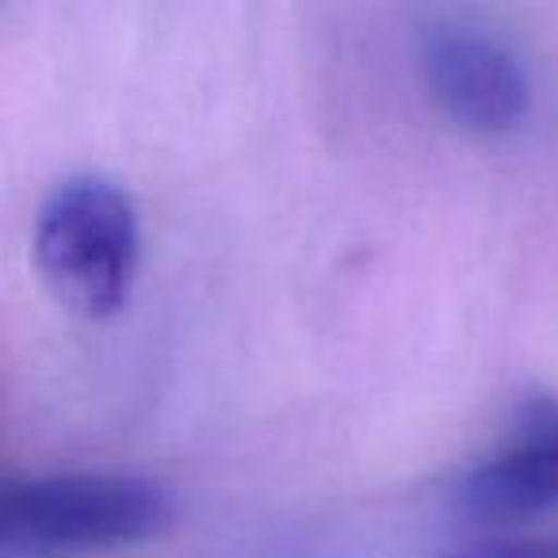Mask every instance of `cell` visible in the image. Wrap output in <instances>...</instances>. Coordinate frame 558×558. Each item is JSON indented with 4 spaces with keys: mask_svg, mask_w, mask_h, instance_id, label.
Returning <instances> with one entry per match:
<instances>
[{
    "mask_svg": "<svg viewBox=\"0 0 558 558\" xmlns=\"http://www.w3.org/2000/svg\"><path fill=\"white\" fill-rule=\"evenodd\" d=\"M169 520V489L142 474H20L0 486V558L111 555L146 543Z\"/></svg>",
    "mask_w": 558,
    "mask_h": 558,
    "instance_id": "1",
    "label": "cell"
},
{
    "mask_svg": "<svg viewBox=\"0 0 558 558\" xmlns=\"http://www.w3.org/2000/svg\"><path fill=\"white\" fill-rule=\"evenodd\" d=\"M35 268L47 291L81 318H111L138 279L142 222L131 192L104 172L58 180L35 215Z\"/></svg>",
    "mask_w": 558,
    "mask_h": 558,
    "instance_id": "2",
    "label": "cell"
},
{
    "mask_svg": "<svg viewBox=\"0 0 558 558\" xmlns=\"http://www.w3.org/2000/svg\"><path fill=\"white\" fill-rule=\"evenodd\" d=\"M417 73L425 93L459 131L497 138L532 111V77L509 39L471 16H428L417 27Z\"/></svg>",
    "mask_w": 558,
    "mask_h": 558,
    "instance_id": "3",
    "label": "cell"
},
{
    "mask_svg": "<svg viewBox=\"0 0 558 558\" xmlns=\"http://www.w3.org/2000/svg\"><path fill=\"white\" fill-rule=\"evenodd\" d=\"M474 524H517L558 509V402H532L520 421L451 486Z\"/></svg>",
    "mask_w": 558,
    "mask_h": 558,
    "instance_id": "4",
    "label": "cell"
},
{
    "mask_svg": "<svg viewBox=\"0 0 558 558\" xmlns=\"http://www.w3.org/2000/svg\"><path fill=\"white\" fill-rule=\"evenodd\" d=\"M440 558H558V539H501L478 543V547L451 550Z\"/></svg>",
    "mask_w": 558,
    "mask_h": 558,
    "instance_id": "5",
    "label": "cell"
}]
</instances>
